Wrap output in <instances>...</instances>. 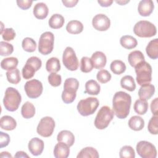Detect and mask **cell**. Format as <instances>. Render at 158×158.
Returning a JSON list of instances; mask_svg holds the SVG:
<instances>
[{
	"mask_svg": "<svg viewBox=\"0 0 158 158\" xmlns=\"http://www.w3.org/2000/svg\"><path fill=\"white\" fill-rule=\"evenodd\" d=\"M3 40L7 41H11L14 39L15 36V32L12 28H6L1 33Z\"/></svg>",
	"mask_w": 158,
	"mask_h": 158,
	"instance_id": "obj_45",
	"label": "cell"
},
{
	"mask_svg": "<svg viewBox=\"0 0 158 158\" xmlns=\"http://www.w3.org/2000/svg\"><path fill=\"white\" fill-rule=\"evenodd\" d=\"M10 142V136L8 134L0 131V148L7 146Z\"/></svg>",
	"mask_w": 158,
	"mask_h": 158,
	"instance_id": "obj_46",
	"label": "cell"
},
{
	"mask_svg": "<svg viewBox=\"0 0 158 158\" xmlns=\"http://www.w3.org/2000/svg\"><path fill=\"white\" fill-rule=\"evenodd\" d=\"M121 87L129 91H133L136 88V84L131 75H125L120 80Z\"/></svg>",
	"mask_w": 158,
	"mask_h": 158,
	"instance_id": "obj_34",
	"label": "cell"
},
{
	"mask_svg": "<svg viewBox=\"0 0 158 158\" xmlns=\"http://www.w3.org/2000/svg\"><path fill=\"white\" fill-rule=\"evenodd\" d=\"M0 157H12V155L7 152V151H4V152H2L0 154Z\"/></svg>",
	"mask_w": 158,
	"mask_h": 158,
	"instance_id": "obj_52",
	"label": "cell"
},
{
	"mask_svg": "<svg viewBox=\"0 0 158 158\" xmlns=\"http://www.w3.org/2000/svg\"><path fill=\"white\" fill-rule=\"evenodd\" d=\"M144 60V56L142 53V52H141L140 51H138V50L133 51L128 54V61L130 65L133 67H135L139 63Z\"/></svg>",
	"mask_w": 158,
	"mask_h": 158,
	"instance_id": "obj_24",
	"label": "cell"
},
{
	"mask_svg": "<svg viewBox=\"0 0 158 158\" xmlns=\"http://www.w3.org/2000/svg\"><path fill=\"white\" fill-rule=\"evenodd\" d=\"M119 156L121 158H134L135 157V152L131 146L126 145L120 149Z\"/></svg>",
	"mask_w": 158,
	"mask_h": 158,
	"instance_id": "obj_40",
	"label": "cell"
},
{
	"mask_svg": "<svg viewBox=\"0 0 158 158\" xmlns=\"http://www.w3.org/2000/svg\"><path fill=\"white\" fill-rule=\"evenodd\" d=\"M33 15L38 19H44L48 15L49 9L47 5L44 2H38L33 7Z\"/></svg>",
	"mask_w": 158,
	"mask_h": 158,
	"instance_id": "obj_20",
	"label": "cell"
},
{
	"mask_svg": "<svg viewBox=\"0 0 158 158\" xmlns=\"http://www.w3.org/2000/svg\"><path fill=\"white\" fill-rule=\"evenodd\" d=\"M70 147L63 142H58L54 148V156L56 158H67L70 154Z\"/></svg>",
	"mask_w": 158,
	"mask_h": 158,
	"instance_id": "obj_19",
	"label": "cell"
},
{
	"mask_svg": "<svg viewBox=\"0 0 158 158\" xmlns=\"http://www.w3.org/2000/svg\"><path fill=\"white\" fill-rule=\"evenodd\" d=\"M19 60L17 58L14 57H7L2 59L1 62V67L6 70H11L16 69L18 65Z\"/></svg>",
	"mask_w": 158,
	"mask_h": 158,
	"instance_id": "obj_31",
	"label": "cell"
},
{
	"mask_svg": "<svg viewBox=\"0 0 158 158\" xmlns=\"http://www.w3.org/2000/svg\"><path fill=\"white\" fill-rule=\"evenodd\" d=\"M54 35L51 31L43 33L38 42V51L43 55L49 54L53 50Z\"/></svg>",
	"mask_w": 158,
	"mask_h": 158,
	"instance_id": "obj_8",
	"label": "cell"
},
{
	"mask_svg": "<svg viewBox=\"0 0 158 158\" xmlns=\"http://www.w3.org/2000/svg\"><path fill=\"white\" fill-rule=\"evenodd\" d=\"M65 22L64 17L59 14H53L48 21L49 27L53 29H59L64 25Z\"/></svg>",
	"mask_w": 158,
	"mask_h": 158,
	"instance_id": "obj_29",
	"label": "cell"
},
{
	"mask_svg": "<svg viewBox=\"0 0 158 158\" xmlns=\"http://www.w3.org/2000/svg\"><path fill=\"white\" fill-rule=\"evenodd\" d=\"M22 46L24 51L28 52H33L36 50V43L33 39L27 37L23 40Z\"/></svg>",
	"mask_w": 158,
	"mask_h": 158,
	"instance_id": "obj_38",
	"label": "cell"
},
{
	"mask_svg": "<svg viewBox=\"0 0 158 158\" xmlns=\"http://www.w3.org/2000/svg\"><path fill=\"white\" fill-rule=\"evenodd\" d=\"M24 89L28 98L35 99L40 97L42 94L43 86L40 81L36 79H32L25 83Z\"/></svg>",
	"mask_w": 158,
	"mask_h": 158,
	"instance_id": "obj_13",
	"label": "cell"
},
{
	"mask_svg": "<svg viewBox=\"0 0 158 158\" xmlns=\"http://www.w3.org/2000/svg\"><path fill=\"white\" fill-rule=\"evenodd\" d=\"M46 69L48 72L56 73L60 69L59 59L57 57H51L46 63Z\"/></svg>",
	"mask_w": 158,
	"mask_h": 158,
	"instance_id": "obj_32",
	"label": "cell"
},
{
	"mask_svg": "<svg viewBox=\"0 0 158 158\" xmlns=\"http://www.w3.org/2000/svg\"><path fill=\"white\" fill-rule=\"evenodd\" d=\"M55 128V122L54 119L49 116L43 117L36 128L37 133L43 137L51 136Z\"/></svg>",
	"mask_w": 158,
	"mask_h": 158,
	"instance_id": "obj_10",
	"label": "cell"
},
{
	"mask_svg": "<svg viewBox=\"0 0 158 158\" xmlns=\"http://www.w3.org/2000/svg\"><path fill=\"white\" fill-rule=\"evenodd\" d=\"M134 68L136 74V80L138 85L141 86L151 83L152 81V67L148 62L145 60L142 61Z\"/></svg>",
	"mask_w": 158,
	"mask_h": 158,
	"instance_id": "obj_4",
	"label": "cell"
},
{
	"mask_svg": "<svg viewBox=\"0 0 158 158\" xmlns=\"http://www.w3.org/2000/svg\"><path fill=\"white\" fill-rule=\"evenodd\" d=\"M115 2L117 4H120V5H125V4H127V3H128L130 2V1L129 0L128 1V0L127 1H122V0H121V1H115Z\"/></svg>",
	"mask_w": 158,
	"mask_h": 158,
	"instance_id": "obj_53",
	"label": "cell"
},
{
	"mask_svg": "<svg viewBox=\"0 0 158 158\" xmlns=\"http://www.w3.org/2000/svg\"><path fill=\"white\" fill-rule=\"evenodd\" d=\"M1 128L3 130L10 131L15 128L17 126L16 120L9 115L2 116L0 120Z\"/></svg>",
	"mask_w": 158,
	"mask_h": 158,
	"instance_id": "obj_22",
	"label": "cell"
},
{
	"mask_svg": "<svg viewBox=\"0 0 158 158\" xmlns=\"http://www.w3.org/2000/svg\"><path fill=\"white\" fill-rule=\"evenodd\" d=\"M15 157H27V158H29V156L28 155H27L26 154V152H23V151H17L16 152V154H15L14 156Z\"/></svg>",
	"mask_w": 158,
	"mask_h": 158,
	"instance_id": "obj_51",
	"label": "cell"
},
{
	"mask_svg": "<svg viewBox=\"0 0 158 158\" xmlns=\"http://www.w3.org/2000/svg\"><path fill=\"white\" fill-rule=\"evenodd\" d=\"M101 90V86L98 83L94 80H89L85 83V91L90 95H98Z\"/></svg>",
	"mask_w": 158,
	"mask_h": 158,
	"instance_id": "obj_28",
	"label": "cell"
},
{
	"mask_svg": "<svg viewBox=\"0 0 158 158\" xmlns=\"http://www.w3.org/2000/svg\"><path fill=\"white\" fill-rule=\"evenodd\" d=\"M92 25L93 27L98 31H106L110 26V20L105 14H98L93 17Z\"/></svg>",
	"mask_w": 158,
	"mask_h": 158,
	"instance_id": "obj_14",
	"label": "cell"
},
{
	"mask_svg": "<svg viewBox=\"0 0 158 158\" xmlns=\"http://www.w3.org/2000/svg\"><path fill=\"white\" fill-rule=\"evenodd\" d=\"M21 114L25 118H30L35 114V108L33 104L29 101L23 104L21 108Z\"/></svg>",
	"mask_w": 158,
	"mask_h": 158,
	"instance_id": "obj_33",
	"label": "cell"
},
{
	"mask_svg": "<svg viewBox=\"0 0 158 158\" xmlns=\"http://www.w3.org/2000/svg\"><path fill=\"white\" fill-rule=\"evenodd\" d=\"M41 65L42 62L39 57L32 56L28 58L22 70L23 78L26 80L31 78L35 72L41 68Z\"/></svg>",
	"mask_w": 158,
	"mask_h": 158,
	"instance_id": "obj_9",
	"label": "cell"
},
{
	"mask_svg": "<svg viewBox=\"0 0 158 158\" xmlns=\"http://www.w3.org/2000/svg\"><path fill=\"white\" fill-rule=\"evenodd\" d=\"M7 81L14 85L18 84L21 80L20 71L18 69H15L11 70H9L6 73Z\"/></svg>",
	"mask_w": 158,
	"mask_h": 158,
	"instance_id": "obj_37",
	"label": "cell"
},
{
	"mask_svg": "<svg viewBox=\"0 0 158 158\" xmlns=\"http://www.w3.org/2000/svg\"><path fill=\"white\" fill-rule=\"evenodd\" d=\"M93 67L96 69H101L104 68L107 62L106 55L101 51H96L91 57Z\"/></svg>",
	"mask_w": 158,
	"mask_h": 158,
	"instance_id": "obj_17",
	"label": "cell"
},
{
	"mask_svg": "<svg viewBox=\"0 0 158 158\" xmlns=\"http://www.w3.org/2000/svg\"><path fill=\"white\" fill-rule=\"evenodd\" d=\"M22 101V97L18 90L12 87H8L5 91L3 104L5 109L10 112L17 110Z\"/></svg>",
	"mask_w": 158,
	"mask_h": 158,
	"instance_id": "obj_2",
	"label": "cell"
},
{
	"mask_svg": "<svg viewBox=\"0 0 158 158\" xmlns=\"http://www.w3.org/2000/svg\"><path fill=\"white\" fill-rule=\"evenodd\" d=\"M99 105V102L96 98L89 97L80 100L77 104V110L79 114L84 117L93 114Z\"/></svg>",
	"mask_w": 158,
	"mask_h": 158,
	"instance_id": "obj_6",
	"label": "cell"
},
{
	"mask_svg": "<svg viewBox=\"0 0 158 158\" xmlns=\"http://www.w3.org/2000/svg\"><path fill=\"white\" fill-rule=\"evenodd\" d=\"M154 8V2L152 0H142L138 6V11L140 15L147 17L151 15Z\"/></svg>",
	"mask_w": 158,
	"mask_h": 158,
	"instance_id": "obj_16",
	"label": "cell"
},
{
	"mask_svg": "<svg viewBox=\"0 0 158 158\" xmlns=\"http://www.w3.org/2000/svg\"><path fill=\"white\" fill-rule=\"evenodd\" d=\"M128 123L130 128L134 131H140L144 127L143 118L138 115L132 116L128 120Z\"/></svg>",
	"mask_w": 158,
	"mask_h": 158,
	"instance_id": "obj_25",
	"label": "cell"
},
{
	"mask_svg": "<svg viewBox=\"0 0 158 158\" xmlns=\"http://www.w3.org/2000/svg\"><path fill=\"white\" fill-rule=\"evenodd\" d=\"M111 71L116 75H120L125 72L126 70L125 64L120 60H113L110 65Z\"/></svg>",
	"mask_w": 158,
	"mask_h": 158,
	"instance_id": "obj_36",
	"label": "cell"
},
{
	"mask_svg": "<svg viewBox=\"0 0 158 158\" xmlns=\"http://www.w3.org/2000/svg\"><path fill=\"white\" fill-rule=\"evenodd\" d=\"M114 116V111L107 106H104L99 110L95 120L94 126L99 130L105 129L108 127Z\"/></svg>",
	"mask_w": 158,
	"mask_h": 158,
	"instance_id": "obj_5",
	"label": "cell"
},
{
	"mask_svg": "<svg viewBox=\"0 0 158 158\" xmlns=\"http://www.w3.org/2000/svg\"><path fill=\"white\" fill-rule=\"evenodd\" d=\"M44 142L42 139L35 137L30 140L28 143V150L30 153L35 156L41 154L44 149Z\"/></svg>",
	"mask_w": 158,
	"mask_h": 158,
	"instance_id": "obj_15",
	"label": "cell"
},
{
	"mask_svg": "<svg viewBox=\"0 0 158 158\" xmlns=\"http://www.w3.org/2000/svg\"><path fill=\"white\" fill-rule=\"evenodd\" d=\"M98 2L102 7H109L112 4L113 1L112 0H98Z\"/></svg>",
	"mask_w": 158,
	"mask_h": 158,
	"instance_id": "obj_50",
	"label": "cell"
},
{
	"mask_svg": "<svg viewBox=\"0 0 158 158\" xmlns=\"http://www.w3.org/2000/svg\"><path fill=\"white\" fill-rule=\"evenodd\" d=\"M78 0H62V2L67 7H73L78 3Z\"/></svg>",
	"mask_w": 158,
	"mask_h": 158,
	"instance_id": "obj_49",
	"label": "cell"
},
{
	"mask_svg": "<svg viewBox=\"0 0 158 158\" xmlns=\"http://www.w3.org/2000/svg\"><path fill=\"white\" fill-rule=\"evenodd\" d=\"M148 130L152 135H157L158 133V117L153 115L149 121Z\"/></svg>",
	"mask_w": 158,
	"mask_h": 158,
	"instance_id": "obj_42",
	"label": "cell"
},
{
	"mask_svg": "<svg viewBox=\"0 0 158 158\" xmlns=\"http://www.w3.org/2000/svg\"><path fill=\"white\" fill-rule=\"evenodd\" d=\"M33 3L32 1L30 0H17V4L19 7L22 9V10H27L29 9L31 4Z\"/></svg>",
	"mask_w": 158,
	"mask_h": 158,
	"instance_id": "obj_47",
	"label": "cell"
},
{
	"mask_svg": "<svg viewBox=\"0 0 158 158\" xmlns=\"http://www.w3.org/2000/svg\"><path fill=\"white\" fill-rule=\"evenodd\" d=\"M66 30L70 34H79L82 32L83 25L81 22L73 20L68 22L66 26Z\"/></svg>",
	"mask_w": 158,
	"mask_h": 158,
	"instance_id": "obj_26",
	"label": "cell"
},
{
	"mask_svg": "<svg viewBox=\"0 0 158 158\" xmlns=\"http://www.w3.org/2000/svg\"><path fill=\"white\" fill-rule=\"evenodd\" d=\"M97 80L101 83H106L111 79V74L107 70H101L96 75Z\"/></svg>",
	"mask_w": 158,
	"mask_h": 158,
	"instance_id": "obj_43",
	"label": "cell"
},
{
	"mask_svg": "<svg viewBox=\"0 0 158 158\" xmlns=\"http://www.w3.org/2000/svg\"><path fill=\"white\" fill-rule=\"evenodd\" d=\"M99 157L98 151L93 147H86L82 149L77 156V158H98Z\"/></svg>",
	"mask_w": 158,
	"mask_h": 158,
	"instance_id": "obj_30",
	"label": "cell"
},
{
	"mask_svg": "<svg viewBox=\"0 0 158 158\" xmlns=\"http://www.w3.org/2000/svg\"><path fill=\"white\" fill-rule=\"evenodd\" d=\"M134 33L141 38H150L156 35V26L147 20H140L136 23L133 28Z\"/></svg>",
	"mask_w": 158,
	"mask_h": 158,
	"instance_id": "obj_7",
	"label": "cell"
},
{
	"mask_svg": "<svg viewBox=\"0 0 158 158\" xmlns=\"http://www.w3.org/2000/svg\"><path fill=\"white\" fill-rule=\"evenodd\" d=\"M133 109L135 112L138 115H144L148 111V103L146 100L137 99L134 104Z\"/></svg>",
	"mask_w": 158,
	"mask_h": 158,
	"instance_id": "obj_35",
	"label": "cell"
},
{
	"mask_svg": "<svg viewBox=\"0 0 158 158\" xmlns=\"http://www.w3.org/2000/svg\"><path fill=\"white\" fill-rule=\"evenodd\" d=\"M154 86L150 83H146L141 86L138 91V96L140 99L148 101L154 95Z\"/></svg>",
	"mask_w": 158,
	"mask_h": 158,
	"instance_id": "obj_18",
	"label": "cell"
},
{
	"mask_svg": "<svg viewBox=\"0 0 158 158\" xmlns=\"http://www.w3.org/2000/svg\"><path fill=\"white\" fill-rule=\"evenodd\" d=\"M48 79L49 84L54 87L59 86L62 83L61 76L56 73H51L49 75Z\"/></svg>",
	"mask_w": 158,
	"mask_h": 158,
	"instance_id": "obj_44",
	"label": "cell"
},
{
	"mask_svg": "<svg viewBox=\"0 0 158 158\" xmlns=\"http://www.w3.org/2000/svg\"><path fill=\"white\" fill-rule=\"evenodd\" d=\"M120 43L122 47L127 49H133L138 44L136 38L130 35L122 36L120 39Z\"/></svg>",
	"mask_w": 158,
	"mask_h": 158,
	"instance_id": "obj_27",
	"label": "cell"
},
{
	"mask_svg": "<svg viewBox=\"0 0 158 158\" xmlns=\"http://www.w3.org/2000/svg\"><path fill=\"white\" fill-rule=\"evenodd\" d=\"M131 104V96L124 91H117L112 99V108L114 114L120 119L125 118L130 113Z\"/></svg>",
	"mask_w": 158,
	"mask_h": 158,
	"instance_id": "obj_1",
	"label": "cell"
},
{
	"mask_svg": "<svg viewBox=\"0 0 158 158\" xmlns=\"http://www.w3.org/2000/svg\"><path fill=\"white\" fill-rule=\"evenodd\" d=\"M79 87V82L75 78H67L64 84L62 93V99L65 104L72 103L76 98L77 91Z\"/></svg>",
	"mask_w": 158,
	"mask_h": 158,
	"instance_id": "obj_3",
	"label": "cell"
},
{
	"mask_svg": "<svg viewBox=\"0 0 158 158\" xmlns=\"http://www.w3.org/2000/svg\"><path fill=\"white\" fill-rule=\"evenodd\" d=\"M62 62L68 70L70 71L77 70L79 62L75 52L72 48L68 46L65 49L62 56Z\"/></svg>",
	"mask_w": 158,
	"mask_h": 158,
	"instance_id": "obj_11",
	"label": "cell"
},
{
	"mask_svg": "<svg viewBox=\"0 0 158 158\" xmlns=\"http://www.w3.org/2000/svg\"><path fill=\"white\" fill-rule=\"evenodd\" d=\"M138 155L143 158H156L157 150L154 144L147 141H139L136 147Z\"/></svg>",
	"mask_w": 158,
	"mask_h": 158,
	"instance_id": "obj_12",
	"label": "cell"
},
{
	"mask_svg": "<svg viewBox=\"0 0 158 158\" xmlns=\"http://www.w3.org/2000/svg\"><path fill=\"white\" fill-rule=\"evenodd\" d=\"M93 64L91 58L88 57H83L80 62V70L83 73L90 72L93 69Z\"/></svg>",
	"mask_w": 158,
	"mask_h": 158,
	"instance_id": "obj_39",
	"label": "cell"
},
{
	"mask_svg": "<svg viewBox=\"0 0 158 158\" xmlns=\"http://www.w3.org/2000/svg\"><path fill=\"white\" fill-rule=\"evenodd\" d=\"M147 55L152 59L158 58V39L155 38L149 41L146 48Z\"/></svg>",
	"mask_w": 158,
	"mask_h": 158,
	"instance_id": "obj_23",
	"label": "cell"
},
{
	"mask_svg": "<svg viewBox=\"0 0 158 158\" xmlns=\"http://www.w3.org/2000/svg\"><path fill=\"white\" fill-rule=\"evenodd\" d=\"M57 140L58 142H63L70 147L75 142V136L69 130H62L58 133Z\"/></svg>",
	"mask_w": 158,
	"mask_h": 158,
	"instance_id": "obj_21",
	"label": "cell"
},
{
	"mask_svg": "<svg viewBox=\"0 0 158 158\" xmlns=\"http://www.w3.org/2000/svg\"><path fill=\"white\" fill-rule=\"evenodd\" d=\"M14 51L13 46L5 41L0 42V55L1 56H7Z\"/></svg>",
	"mask_w": 158,
	"mask_h": 158,
	"instance_id": "obj_41",
	"label": "cell"
},
{
	"mask_svg": "<svg viewBox=\"0 0 158 158\" xmlns=\"http://www.w3.org/2000/svg\"><path fill=\"white\" fill-rule=\"evenodd\" d=\"M157 104H158V98H156L154 100L151 101V110L154 115H157Z\"/></svg>",
	"mask_w": 158,
	"mask_h": 158,
	"instance_id": "obj_48",
	"label": "cell"
}]
</instances>
